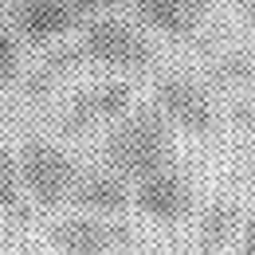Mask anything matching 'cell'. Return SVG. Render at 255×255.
Returning <instances> with one entry per match:
<instances>
[{"mask_svg": "<svg viewBox=\"0 0 255 255\" xmlns=\"http://www.w3.org/2000/svg\"><path fill=\"white\" fill-rule=\"evenodd\" d=\"M133 204H137L149 220L177 224V220L189 216L192 189H189V181L177 173V165H165V169H157V173L133 181Z\"/></svg>", "mask_w": 255, "mask_h": 255, "instance_id": "obj_5", "label": "cell"}, {"mask_svg": "<svg viewBox=\"0 0 255 255\" xmlns=\"http://www.w3.org/2000/svg\"><path fill=\"white\" fill-rule=\"evenodd\" d=\"M106 169L122 173V177H149L165 165H173V133H169V118L161 110H141L129 114L122 126L110 129L106 137Z\"/></svg>", "mask_w": 255, "mask_h": 255, "instance_id": "obj_1", "label": "cell"}, {"mask_svg": "<svg viewBox=\"0 0 255 255\" xmlns=\"http://www.w3.org/2000/svg\"><path fill=\"white\" fill-rule=\"evenodd\" d=\"M240 255H255V224L244 232V244H240Z\"/></svg>", "mask_w": 255, "mask_h": 255, "instance_id": "obj_11", "label": "cell"}, {"mask_svg": "<svg viewBox=\"0 0 255 255\" xmlns=\"http://www.w3.org/2000/svg\"><path fill=\"white\" fill-rule=\"evenodd\" d=\"M129 110V87L126 83H98L75 98V122H114Z\"/></svg>", "mask_w": 255, "mask_h": 255, "instance_id": "obj_9", "label": "cell"}, {"mask_svg": "<svg viewBox=\"0 0 255 255\" xmlns=\"http://www.w3.org/2000/svg\"><path fill=\"white\" fill-rule=\"evenodd\" d=\"M20 173H24L28 196L39 200V204H47V208L63 204L67 196H75L79 181H83V173L71 161V153H63L51 141H28L20 149Z\"/></svg>", "mask_w": 255, "mask_h": 255, "instance_id": "obj_3", "label": "cell"}, {"mask_svg": "<svg viewBox=\"0 0 255 255\" xmlns=\"http://www.w3.org/2000/svg\"><path fill=\"white\" fill-rule=\"evenodd\" d=\"M79 59L102 67H122V71H137V67L153 63V43L145 39V32H137L129 20L118 16H98L91 20L79 43H75Z\"/></svg>", "mask_w": 255, "mask_h": 255, "instance_id": "obj_2", "label": "cell"}, {"mask_svg": "<svg viewBox=\"0 0 255 255\" xmlns=\"http://www.w3.org/2000/svg\"><path fill=\"white\" fill-rule=\"evenodd\" d=\"M208 4L212 0H129L137 20H145L153 32L165 35H189Z\"/></svg>", "mask_w": 255, "mask_h": 255, "instance_id": "obj_8", "label": "cell"}, {"mask_svg": "<svg viewBox=\"0 0 255 255\" xmlns=\"http://www.w3.org/2000/svg\"><path fill=\"white\" fill-rule=\"evenodd\" d=\"M153 102L169 118V126H181L189 133H208L216 126V106L208 91L189 75H161L153 87Z\"/></svg>", "mask_w": 255, "mask_h": 255, "instance_id": "obj_4", "label": "cell"}, {"mask_svg": "<svg viewBox=\"0 0 255 255\" xmlns=\"http://www.w3.org/2000/svg\"><path fill=\"white\" fill-rule=\"evenodd\" d=\"M244 12H248V20L255 24V0H244Z\"/></svg>", "mask_w": 255, "mask_h": 255, "instance_id": "obj_12", "label": "cell"}, {"mask_svg": "<svg viewBox=\"0 0 255 255\" xmlns=\"http://www.w3.org/2000/svg\"><path fill=\"white\" fill-rule=\"evenodd\" d=\"M129 236L122 224L106 220V216H71L55 228V248L59 255H110L114 248H122Z\"/></svg>", "mask_w": 255, "mask_h": 255, "instance_id": "obj_6", "label": "cell"}, {"mask_svg": "<svg viewBox=\"0 0 255 255\" xmlns=\"http://www.w3.org/2000/svg\"><path fill=\"white\" fill-rule=\"evenodd\" d=\"M20 185H24L20 157L0 149V212H16L20 208Z\"/></svg>", "mask_w": 255, "mask_h": 255, "instance_id": "obj_10", "label": "cell"}, {"mask_svg": "<svg viewBox=\"0 0 255 255\" xmlns=\"http://www.w3.org/2000/svg\"><path fill=\"white\" fill-rule=\"evenodd\" d=\"M129 196L133 192L126 189V177L122 173H114V169H95V173H87L83 181H79V189H75V204L87 212V216H106V220H114L118 212H126Z\"/></svg>", "mask_w": 255, "mask_h": 255, "instance_id": "obj_7", "label": "cell"}]
</instances>
